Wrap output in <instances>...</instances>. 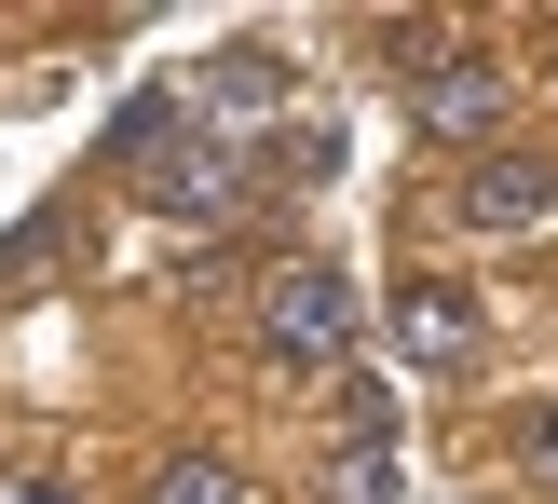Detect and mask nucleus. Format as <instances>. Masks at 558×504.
I'll use <instances>...</instances> for the list:
<instances>
[{"instance_id": "20e7f679", "label": "nucleus", "mask_w": 558, "mask_h": 504, "mask_svg": "<svg viewBox=\"0 0 558 504\" xmlns=\"http://www.w3.org/2000/svg\"><path fill=\"white\" fill-rule=\"evenodd\" d=\"M396 341L423 355V369H463V355H477V314H463V287H409V300H396Z\"/></svg>"}, {"instance_id": "0eeeda50", "label": "nucleus", "mask_w": 558, "mask_h": 504, "mask_svg": "<svg viewBox=\"0 0 558 504\" xmlns=\"http://www.w3.org/2000/svg\"><path fill=\"white\" fill-rule=\"evenodd\" d=\"M518 464H532V478H558V396L532 409V423H518Z\"/></svg>"}, {"instance_id": "f03ea898", "label": "nucleus", "mask_w": 558, "mask_h": 504, "mask_svg": "<svg viewBox=\"0 0 558 504\" xmlns=\"http://www.w3.org/2000/svg\"><path fill=\"white\" fill-rule=\"evenodd\" d=\"M450 218H463V232H545V218H558V164L545 151H477L463 191H450Z\"/></svg>"}, {"instance_id": "39448f33", "label": "nucleus", "mask_w": 558, "mask_h": 504, "mask_svg": "<svg viewBox=\"0 0 558 504\" xmlns=\"http://www.w3.org/2000/svg\"><path fill=\"white\" fill-rule=\"evenodd\" d=\"M327 504H409L396 436H341V464H327Z\"/></svg>"}, {"instance_id": "7ed1b4c3", "label": "nucleus", "mask_w": 558, "mask_h": 504, "mask_svg": "<svg viewBox=\"0 0 558 504\" xmlns=\"http://www.w3.org/2000/svg\"><path fill=\"white\" fill-rule=\"evenodd\" d=\"M505 109H518V69H490V55H450V69H423L409 123H423V136H450V151H477Z\"/></svg>"}, {"instance_id": "f257e3e1", "label": "nucleus", "mask_w": 558, "mask_h": 504, "mask_svg": "<svg viewBox=\"0 0 558 504\" xmlns=\"http://www.w3.org/2000/svg\"><path fill=\"white\" fill-rule=\"evenodd\" d=\"M259 355L272 369H341L354 355V273L341 260H272L259 273Z\"/></svg>"}, {"instance_id": "6e6552de", "label": "nucleus", "mask_w": 558, "mask_h": 504, "mask_svg": "<svg viewBox=\"0 0 558 504\" xmlns=\"http://www.w3.org/2000/svg\"><path fill=\"white\" fill-rule=\"evenodd\" d=\"M27 504H69V491H27Z\"/></svg>"}, {"instance_id": "423d86ee", "label": "nucleus", "mask_w": 558, "mask_h": 504, "mask_svg": "<svg viewBox=\"0 0 558 504\" xmlns=\"http://www.w3.org/2000/svg\"><path fill=\"white\" fill-rule=\"evenodd\" d=\"M150 504H259V478H245V464H218V451H178L150 478Z\"/></svg>"}]
</instances>
